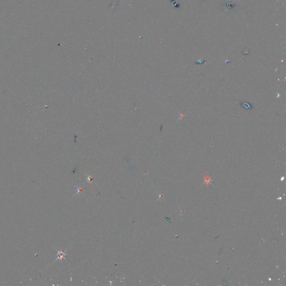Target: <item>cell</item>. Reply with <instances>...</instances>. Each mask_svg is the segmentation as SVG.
<instances>
[{
  "label": "cell",
  "mask_w": 286,
  "mask_h": 286,
  "mask_svg": "<svg viewBox=\"0 0 286 286\" xmlns=\"http://www.w3.org/2000/svg\"><path fill=\"white\" fill-rule=\"evenodd\" d=\"M58 258H57V259H58L59 258V259H61L62 260V259L66 255V254L64 253H63L62 251H61V252L58 251ZM57 259H56V260H57Z\"/></svg>",
  "instance_id": "obj_1"
}]
</instances>
